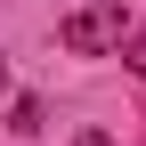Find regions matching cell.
I'll return each instance as SVG.
<instances>
[{
	"label": "cell",
	"mask_w": 146,
	"mask_h": 146,
	"mask_svg": "<svg viewBox=\"0 0 146 146\" xmlns=\"http://www.w3.org/2000/svg\"><path fill=\"white\" fill-rule=\"evenodd\" d=\"M65 49H73V57H106V49H122V8H114V0L73 8V16H65Z\"/></svg>",
	"instance_id": "obj_1"
},
{
	"label": "cell",
	"mask_w": 146,
	"mask_h": 146,
	"mask_svg": "<svg viewBox=\"0 0 146 146\" xmlns=\"http://www.w3.org/2000/svg\"><path fill=\"white\" fill-rule=\"evenodd\" d=\"M122 57H130V73L146 81V33H130V41H122Z\"/></svg>",
	"instance_id": "obj_2"
},
{
	"label": "cell",
	"mask_w": 146,
	"mask_h": 146,
	"mask_svg": "<svg viewBox=\"0 0 146 146\" xmlns=\"http://www.w3.org/2000/svg\"><path fill=\"white\" fill-rule=\"evenodd\" d=\"M0 89H8V65H0Z\"/></svg>",
	"instance_id": "obj_3"
}]
</instances>
